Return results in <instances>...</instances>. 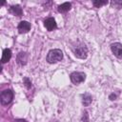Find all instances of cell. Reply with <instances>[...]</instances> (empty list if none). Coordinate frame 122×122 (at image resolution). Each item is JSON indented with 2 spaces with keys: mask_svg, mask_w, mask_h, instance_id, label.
<instances>
[{
  "mask_svg": "<svg viewBox=\"0 0 122 122\" xmlns=\"http://www.w3.org/2000/svg\"><path fill=\"white\" fill-rule=\"evenodd\" d=\"M92 96H91L90 94L86 93V94H84V95H83L82 103H83V105H84V106H89V105L92 103Z\"/></svg>",
  "mask_w": 122,
  "mask_h": 122,
  "instance_id": "12",
  "label": "cell"
},
{
  "mask_svg": "<svg viewBox=\"0 0 122 122\" xmlns=\"http://www.w3.org/2000/svg\"><path fill=\"white\" fill-rule=\"evenodd\" d=\"M62 58H63V52L59 49L51 50L47 54V61L50 64H53L58 61H61Z\"/></svg>",
  "mask_w": 122,
  "mask_h": 122,
  "instance_id": "1",
  "label": "cell"
},
{
  "mask_svg": "<svg viewBox=\"0 0 122 122\" xmlns=\"http://www.w3.org/2000/svg\"><path fill=\"white\" fill-rule=\"evenodd\" d=\"M71 7V4L69 3V2H65L63 4H61L60 6H58V11L59 12H66L68 10H70Z\"/></svg>",
  "mask_w": 122,
  "mask_h": 122,
  "instance_id": "11",
  "label": "cell"
},
{
  "mask_svg": "<svg viewBox=\"0 0 122 122\" xmlns=\"http://www.w3.org/2000/svg\"><path fill=\"white\" fill-rule=\"evenodd\" d=\"M20 33H26L30 30V24L28 21H21L17 27Z\"/></svg>",
  "mask_w": 122,
  "mask_h": 122,
  "instance_id": "6",
  "label": "cell"
},
{
  "mask_svg": "<svg viewBox=\"0 0 122 122\" xmlns=\"http://www.w3.org/2000/svg\"><path fill=\"white\" fill-rule=\"evenodd\" d=\"M113 98H115V95H114V94H111V95H110V99H111V100H113Z\"/></svg>",
  "mask_w": 122,
  "mask_h": 122,
  "instance_id": "18",
  "label": "cell"
},
{
  "mask_svg": "<svg viewBox=\"0 0 122 122\" xmlns=\"http://www.w3.org/2000/svg\"><path fill=\"white\" fill-rule=\"evenodd\" d=\"M14 122H27V121L24 119H16V120H14Z\"/></svg>",
  "mask_w": 122,
  "mask_h": 122,
  "instance_id": "17",
  "label": "cell"
},
{
  "mask_svg": "<svg viewBox=\"0 0 122 122\" xmlns=\"http://www.w3.org/2000/svg\"><path fill=\"white\" fill-rule=\"evenodd\" d=\"M44 25H45V27H46V29L48 30H53L54 29H56V22H55V20L52 18V17H49V18H47L46 20H45V22H44Z\"/></svg>",
  "mask_w": 122,
  "mask_h": 122,
  "instance_id": "7",
  "label": "cell"
},
{
  "mask_svg": "<svg viewBox=\"0 0 122 122\" xmlns=\"http://www.w3.org/2000/svg\"><path fill=\"white\" fill-rule=\"evenodd\" d=\"M10 58H11V51L10 49H4L3 53H2V58H1L2 64L9 62Z\"/></svg>",
  "mask_w": 122,
  "mask_h": 122,
  "instance_id": "8",
  "label": "cell"
},
{
  "mask_svg": "<svg viewBox=\"0 0 122 122\" xmlns=\"http://www.w3.org/2000/svg\"><path fill=\"white\" fill-rule=\"evenodd\" d=\"M111 50H112V53H113L116 57H118V58H122V44H121V43L116 42V43L112 44V46H111Z\"/></svg>",
  "mask_w": 122,
  "mask_h": 122,
  "instance_id": "5",
  "label": "cell"
},
{
  "mask_svg": "<svg viewBox=\"0 0 122 122\" xmlns=\"http://www.w3.org/2000/svg\"><path fill=\"white\" fill-rule=\"evenodd\" d=\"M28 56L26 52H19L17 55V63L20 65H25L27 63Z\"/></svg>",
  "mask_w": 122,
  "mask_h": 122,
  "instance_id": "10",
  "label": "cell"
},
{
  "mask_svg": "<svg viewBox=\"0 0 122 122\" xmlns=\"http://www.w3.org/2000/svg\"><path fill=\"white\" fill-rule=\"evenodd\" d=\"M24 81H25L26 86H27L28 88H30V87H31V82L29 80V78H25V79H24Z\"/></svg>",
  "mask_w": 122,
  "mask_h": 122,
  "instance_id": "16",
  "label": "cell"
},
{
  "mask_svg": "<svg viewBox=\"0 0 122 122\" xmlns=\"http://www.w3.org/2000/svg\"><path fill=\"white\" fill-rule=\"evenodd\" d=\"M92 3H93V6H94V7L100 8L101 6L106 5V4H107V1H103V0H94Z\"/></svg>",
  "mask_w": 122,
  "mask_h": 122,
  "instance_id": "13",
  "label": "cell"
},
{
  "mask_svg": "<svg viewBox=\"0 0 122 122\" xmlns=\"http://www.w3.org/2000/svg\"><path fill=\"white\" fill-rule=\"evenodd\" d=\"M83 114H84V115H83V117H82V121H83V122H89V116H88V112H85Z\"/></svg>",
  "mask_w": 122,
  "mask_h": 122,
  "instance_id": "15",
  "label": "cell"
},
{
  "mask_svg": "<svg viewBox=\"0 0 122 122\" xmlns=\"http://www.w3.org/2000/svg\"><path fill=\"white\" fill-rule=\"evenodd\" d=\"M73 53L76 57L81 58V59H85L88 55V49L86 47L85 44H79L76 47L73 48Z\"/></svg>",
  "mask_w": 122,
  "mask_h": 122,
  "instance_id": "2",
  "label": "cell"
},
{
  "mask_svg": "<svg viewBox=\"0 0 122 122\" xmlns=\"http://www.w3.org/2000/svg\"><path fill=\"white\" fill-rule=\"evenodd\" d=\"M13 98V92L11 90H5L1 92V96H0V100H1V104L2 105H8L11 102Z\"/></svg>",
  "mask_w": 122,
  "mask_h": 122,
  "instance_id": "3",
  "label": "cell"
},
{
  "mask_svg": "<svg viewBox=\"0 0 122 122\" xmlns=\"http://www.w3.org/2000/svg\"><path fill=\"white\" fill-rule=\"evenodd\" d=\"M86 78V74L84 72H80V71H74L72 73H71V80L73 84H79L81 82H83Z\"/></svg>",
  "mask_w": 122,
  "mask_h": 122,
  "instance_id": "4",
  "label": "cell"
},
{
  "mask_svg": "<svg viewBox=\"0 0 122 122\" xmlns=\"http://www.w3.org/2000/svg\"><path fill=\"white\" fill-rule=\"evenodd\" d=\"M10 12L14 14V15H17V16H21L22 13H23V10L22 9L20 8V6L16 5V6H11L10 8Z\"/></svg>",
  "mask_w": 122,
  "mask_h": 122,
  "instance_id": "9",
  "label": "cell"
},
{
  "mask_svg": "<svg viewBox=\"0 0 122 122\" xmlns=\"http://www.w3.org/2000/svg\"><path fill=\"white\" fill-rule=\"evenodd\" d=\"M111 5L116 9H120L122 8V1L120 0H114V1H112L111 2Z\"/></svg>",
  "mask_w": 122,
  "mask_h": 122,
  "instance_id": "14",
  "label": "cell"
}]
</instances>
